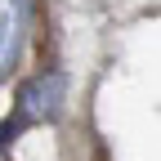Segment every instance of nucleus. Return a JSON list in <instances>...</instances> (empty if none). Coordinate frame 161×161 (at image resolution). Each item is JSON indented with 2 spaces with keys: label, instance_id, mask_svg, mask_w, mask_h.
<instances>
[{
  "label": "nucleus",
  "instance_id": "obj_1",
  "mask_svg": "<svg viewBox=\"0 0 161 161\" xmlns=\"http://www.w3.org/2000/svg\"><path fill=\"white\" fill-rule=\"evenodd\" d=\"M58 98H63V80L58 76H31L23 90H18V121H49L58 112Z\"/></svg>",
  "mask_w": 161,
  "mask_h": 161
},
{
  "label": "nucleus",
  "instance_id": "obj_2",
  "mask_svg": "<svg viewBox=\"0 0 161 161\" xmlns=\"http://www.w3.org/2000/svg\"><path fill=\"white\" fill-rule=\"evenodd\" d=\"M18 130H23V121H18V116H14V121H0V148H5V143H9Z\"/></svg>",
  "mask_w": 161,
  "mask_h": 161
}]
</instances>
